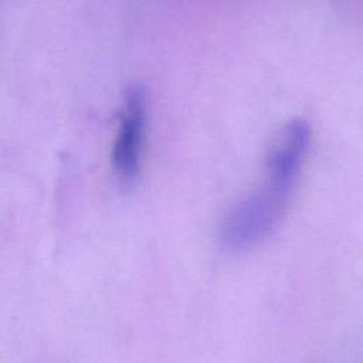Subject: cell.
<instances>
[{"instance_id":"obj_1","label":"cell","mask_w":363,"mask_h":363,"mask_svg":"<svg viewBox=\"0 0 363 363\" xmlns=\"http://www.w3.org/2000/svg\"><path fill=\"white\" fill-rule=\"evenodd\" d=\"M311 145V126L305 119L288 122L275 138L261 183L240 197L224 213L218 240L237 252L268 238L281 223L294 193Z\"/></svg>"},{"instance_id":"obj_2","label":"cell","mask_w":363,"mask_h":363,"mask_svg":"<svg viewBox=\"0 0 363 363\" xmlns=\"http://www.w3.org/2000/svg\"><path fill=\"white\" fill-rule=\"evenodd\" d=\"M146 126V91L140 84L126 88L119 128L112 147V166L123 184H133L140 173Z\"/></svg>"}]
</instances>
